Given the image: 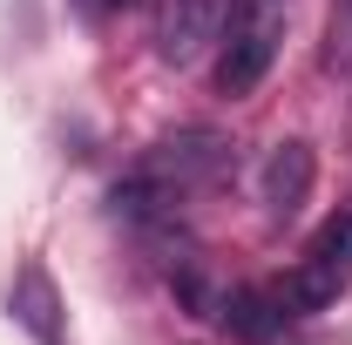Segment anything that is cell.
I'll return each mask as SVG.
<instances>
[{
  "label": "cell",
  "instance_id": "obj_1",
  "mask_svg": "<svg viewBox=\"0 0 352 345\" xmlns=\"http://www.w3.org/2000/svg\"><path fill=\"white\" fill-rule=\"evenodd\" d=\"M223 176V142L210 129H183V135H163L142 163H135L116 190H109V203L116 216H129V223H170L197 190H210Z\"/></svg>",
  "mask_w": 352,
  "mask_h": 345
},
{
  "label": "cell",
  "instance_id": "obj_2",
  "mask_svg": "<svg viewBox=\"0 0 352 345\" xmlns=\"http://www.w3.org/2000/svg\"><path fill=\"white\" fill-rule=\"evenodd\" d=\"M285 27H292V0H230V21H223V41H217V88L230 102L271 75Z\"/></svg>",
  "mask_w": 352,
  "mask_h": 345
},
{
  "label": "cell",
  "instance_id": "obj_7",
  "mask_svg": "<svg viewBox=\"0 0 352 345\" xmlns=\"http://www.w3.org/2000/svg\"><path fill=\"white\" fill-rule=\"evenodd\" d=\"M217 318H223V332H230V339H251V345L285 339V325H292L285 298H278V291H258V285H237V291H223Z\"/></svg>",
  "mask_w": 352,
  "mask_h": 345
},
{
  "label": "cell",
  "instance_id": "obj_6",
  "mask_svg": "<svg viewBox=\"0 0 352 345\" xmlns=\"http://www.w3.org/2000/svg\"><path fill=\"white\" fill-rule=\"evenodd\" d=\"M7 311L21 332H34V345H68V325H61V291L47 278V264H21L14 285H7Z\"/></svg>",
  "mask_w": 352,
  "mask_h": 345
},
{
  "label": "cell",
  "instance_id": "obj_4",
  "mask_svg": "<svg viewBox=\"0 0 352 345\" xmlns=\"http://www.w3.org/2000/svg\"><path fill=\"white\" fill-rule=\"evenodd\" d=\"M223 21H230V0H149V41L156 61L190 68L223 41Z\"/></svg>",
  "mask_w": 352,
  "mask_h": 345
},
{
  "label": "cell",
  "instance_id": "obj_3",
  "mask_svg": "<svg viewBox=\"0 0 352 345\" xmlns=\"http://www.w3.org/2000/svg\"><path fill=\"white\" fill-rule=\"evenodd\" d=\"M346 285H352V203L305 244V258H298V271L278 285V298H285L292 318H305V311H318V304H332Z\"/></svg>",
  "mask_w": 352,
  "mask_h": 345
},
{
  "label": "cell",
  "instance_id": "obj_5",
  "mask_svg": "<svg viewBox=\"0 0 352 345\" xmlns=\"http://www.w3.org/2000/svg\"><path fill=\"white\" fill-rule=\"evenodd\" d=\"M311 183H318V156H311V142H278L271 156H264L258 170V197H264V216L271 223H292V216L311 203Z\"/></svg>",
  "mask_w": 352,
  "mask_h": 345
},
{
  "label": "cell",
  "instance_id": "obj_8",
  "mask_svg": "<svg viewBox=\"0 0 352 345\" xmlns=\"http://www.w3.org/2000/svg\"><path fill=\"white\" fill-rule=\"evenodd\" d=\"M325 68L352 75V0H332V14H325Z\"/></svg>",
  "mask_w": 352,
  "mask_h": 345
},
{
  "label": "cell",
  "instance_id": "obj_9",
  "mask_svg": "<svg viewBox=\"0 0 352 345\" xmlns=\"http://www.w3.org/2000/svg\"><path fill=\"white\" fill-rule=\"evenodd\" d=\"M88 7H122V0H88Z\"/></svg>",
  "mask_w": 352,
  "mask_h": 345
}]
</instances>
